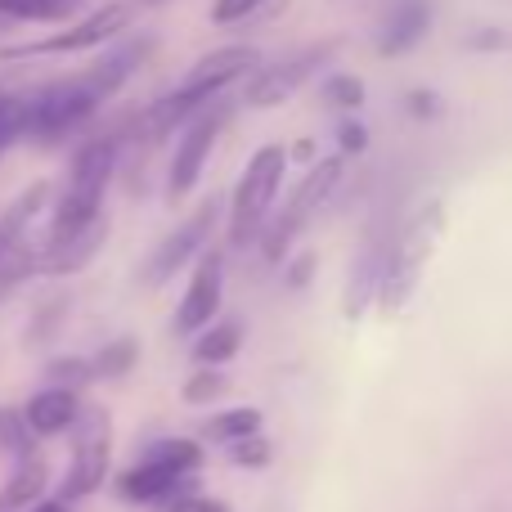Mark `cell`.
<instances>
[{
    "mask_svg": "<svg viewBox=\"0 0 512 512\" xmlns=\"http://www.w3.org/2000/svg\"><path fill=\"white\" fill-rule=\"evenodd\" d=\"M117 158H122V135H95L81 144L68 167V185L50 212V239L45 243L68 239L104 216V194L117 176Z\"/></svg>",
    "mask_w": 512,
    "mask_h": 512,
    "instance_id": "1",
    "label": "cell"
},
{
    "mask_svg": "<svg viewBox=\"0 0 512 512\" xmlns=\"http://www.w3.org/2000/svg\"><path fill=\"white\" fill-rule=\"evenodd\" d=\"M104 108V99L95 95V86L81 77H63L50 86L23 95V140L36 144H59L68 135H77L81 126H90V117Z\"/></svg>",
    "mask_w": 512,
    "mask_h": 512,
    "instance_id": "2",
    "label": "cell"
},
{
    "mask_svg": "<svg viewBox=\"0 0 512 512\" xmlns=\"http://www.w3.org/2000/svg\"><path fill=\"white\" fill-rule=\"evenodd\" d=\"M342 176H346V158H342V153L319 158L315 167L301 176V185L288 194V203H283L279 212H274V221H265V230H261L265 261H283V256L292 252V243L301 239V230H306V225L328 207V198L337 194Z\"/></svg>",
    "mask_w": 512,
    "mask_h": 512,
    "instance_id": "3",
    "label": "cell"
},
{
    "mask_svg": "<svg viewBox=\"0 0 512 512\" xmlns=\"http://www.w3.org/2000/svg\"><path fill=\"white\" fill-rule=\"evenodd\" d=\"M288 176V149L283 144H261L248 158L239 185L230 198V243L234 248H248L252 239H261L265 221H270V207L283 189Z\"/></svg>",
    "mask_w": 512,
    "mask_h": 512,
    "instance_id": "4",
    "label": "cell"
},
{
    "mask_svg": "<svg viewBox=\"0 0 512 512\" xmlns=\"http://www.w3.org/2000/svg\"><path fill=\"white\" fill-rule=\"evenodd\" d=\"M198 468H203V445L185 441V436H171V441L153 445L131 472L117 477V495L131 499V504H158V499L176 495L189 472Z\"/></svg>",
    "mask_w": 512,
    "mask_h": 512,
    "instance_id": "5",
    "label": "cell"
},
{
    "mask_svg": "<svg viewBox=\"0 0 512 512\" xmlns=\"http://www.w3.org/2000/svg\"><path fill=\"white\" fill-rule=\"evenodd\" d=\"M230 117H234V104L221 95V99H212L207 108H198V113L180 126V144H176L171 167H167V198H176L180 203L185 194H194L198 189V180H203L207 162H212V149H216V140H221V131H225Z\"/></svg>",
    "mask_w": 512,
    "mask_h": 512,
    "instance_id": "6",
    "label": "cell"
},
{
    "mask_svg": "<svg viewBox=\"0 0 512 512\" xmlns=\"http://www.w3.org/2000/svg\"><path fill=\"white\" fill-rule=\"evenodd\" d=\"M135 23V5L131 0H113V5H99L81 18H68V27L45 41L32 45H14V50H0V59H36V54H86L99 45H113L117 36H126Z\"/></svg>",
    "mask_w": 512,
    "mask_h": 512,
    "instance_id": "7",
    "label": "cell"
},
{
    "mask_svg": "<svg viewBox=\"0 0 512 512\" xmlns=\"http://www.w3.org/2000/svg\"><path fill=\"white\" fill-rule=\"evenodd\" d=\"M342 50V41H315L306 45V50H292L288 59H274V63H261L256 72H248V77L239 81L243 86V104L248 108H279L288 104L292 95H297L301 86H306L310 77H315L319 68H328V59Z\"/></svg>",
    "mask_w": 512,
    "mask_h": 512,
    "instance_id": "8",
    "label": "cell"
},
{
    "mask_svg": "<svg viewBox=\"0 0 512 512\" xmlns=\"http://www.w3.org/2000/svg\"><path fill=\"white\" fill-rule=\"evenodd\" d=\"M72 427H77V445H72L68 477H63V490H59L63 504L95 495L108 477V463H113V418L104 409H95V405L81 409Z\"/></svg>",
    "mask_w": 512,
    "mask_h": 512,
    "instance_id": "9",
    "label": "cell"
},
{
    "mask_svg": "<svg viewBox=\"0 0 512 512\" xmlns=\"http://www.w3.org/2000/svg\"><path fill=\"white\" fill-rule=\"evenodd\" d=\"M436 239H441V203H432L423 216H414V225H409V230L391 243L387 274H382V292H378L387 306H400V301L414 292L418 274H423V261L432 256Z\"/></svg>",
    "mask_w": 512,
    "mask_h": 512,
    "instance_id": "10",
    "label": "cell"
},
{
    "mask_svg": "<svg viewBox=\"0 0 512 512\" xmlns=\"http://www.w3.org/2000/svg\"><path fill=\"white\" fill-rule=\"evenodd\" d=\"M216 216H221V203H216V198H207L194 216H185V221L153 248L149 261H144V283H167L171 274H180L185 265H194L198 252H203V243L212 239Z\"/></svg>",
    "mask_w": 512,
    "mask_h": 512,
    "instance_id": "11",
    "label": "cell"
},
{
    "mask_svg": "<svg viewBox=\"0 0 512 512\" xmlns=\"http://www.w3.org/2000/svg\"><path fill=\"white\" fill-rule=\"evenodd\" d=\"M221 301H225V256L203 252L194 265V274H189V288H185V297H180L171 328H176L180 337H194L198 328H207L216 319Z\"/></svg>",
    "mask_w": 512,
    "mask_h": 512,
    "instance_id": "12",
    "label": "cell"
},
{
    "mask_svg": "<svg viewBox=\"0 0 512 512\" xmlns=\"http://www.w3.org/2000/svg\"><path fill=\"white\" fill-rule=\"evenodd\" d=\"M265 63V54L256 50V45L248 41H239V45H221V50H212V54H203V59L189 68V77L180 81L185 90H194V95H203V99H221L230 86H239L248 72H256Z\"/></svg>",
    "mask_w": 512,
    "mask_h": 512,
    "instance_id": "13",
    "label": "cell"
},
{
    "mask_svg": "<svg viewBox=\"0 0 512 512\" xmlns=\"http://www.w3.org/2000/svg\"><path fill=\"white\" fill-rule=\"evenodd\" d=\"M427 32H432V0H391L373 36V50L382 59H400L414 45H423Z\"/></svg>",
    "mask_w": 512,
    "mask_h": 512,
    "instance_id": "14",
    "label": "cell"
},
{
    "mask_svg": "<svg viewBox=\"0 0 512 512\" xmlns=\"http://www.w3.org/2000/svg\"><path fill=\"white\" fill-rule=\"evenodd\" d=\"M153 45H158L153 36H131V32H126V36H117L113 50H108L104 59L90 63V68H86V81L95 86V95L104 99V104L126 86V81L135 77V72L144 68V59L153 54Z\"/></svg>",
    "mask_w": 512,
    "mask_h": 512,
    "instance_id": "15",
    "label": "cell"
},
{
    "mask_svg": "<svg viewBox=\"0 0 512 512\" xmlns=\"http://www.w3.org/2000/svg\"><path fill=\"white\" fill-rule=\"evenodd\" d=\"M108 239V221L99 216L95 225H86V230L68 234V239L59 243H45L41 252H36V274H77L81 265L95 261V252L104 248Z\"/></svg>",
    "mask_w": 512,
    "mask_h": 512,
    "instance_id": "16",
    "label": "cell"
},
{
    "mask_svg": "<svg viewBox=\"0 0 512 512\" xmlns=\"http://www.w3.org/2000/svg\"><path fill=\"white\" fill-rule=\"evenodd\" d=\"M77 414H81V400H77L72 387H45L23 405V423L32 427V436L68 432V427L77 423Z\"/></svg>",
    "mask_w": 512,
    "mask_h": 512,
    "instance_id": "17",
    "label": "cell"
},
{
    "mask_svg": "<svg viewBox=\"0 0 512 512\" xmlns=\"http://www.w3.org/2000/svg\"><path fill=\"white\" fill-rule=\"evenodd\" d=\"M387 252H391V243H364V252L355 256L351 292H346V319H360L378 301L382 274H387Z\"/></svg>",
    "mask_w": 512,
    "mask_h": 512,
    "instance_id": "18",
    "label": "cell"
},
{
    "mask_svg": "<svg viewBox=\"0 0 512 512\" xmlns=\"http://www.w3.org/2000/svg\"><path fill=\"white\" fill-rule=\"evenodd\" d=\"M45 481H50V463L36 450L18 454V468L9 472V481L0 486V512H27L45 495Z\"/></svg>",
    "mask_w": 512,
    "mask_h": 512,
    "instance_id": "19",
    "label": "cell"
},
{
    "mask_svg": "<svg viewBox=\"0 0 512 512\" xmlns=\"http://www.w3.org/2000/svg\"><path fill=\"white\" fill-rule=\"evenodd\" d=\"M194 364H212V369H221L225 360H234V355L243 351V324L239 319H221V324H207L194 333Z\"/></svg>",
    "mask_w": 512,
    "mask_h": 512,
    "instance_id": "20",
    "label": "cell"
},
{
    "mask_svg": "<svg viewBox=\"0 0 512 512\" xmlns=\"http://www.w3.org/2000/svg\"><path fill=\"white\" fill-rule=\"evenodd\" d=\"M77 14V0H0L5 23H68Z\"/></svg>",
    "mask_w": 512,
    "mask_h": 512,
    "instance_id": "21",
    "label": "cell"
},
{
    "mask_svg": "<svg viewBox=\"0 0 512 512\" xmlns=\"http://www.w3.org/2000/svg\"><path fill=\"white\" fill-rule=\"evenodd\" d=\"M261 432V409H221V414H212L203 423V436L207 441H221V445H230V441H243V436H256Z\"/></svg>",
    "mask_w": 512,
    "mask_h": 512,
    "instance_id": "22",
    "label": "cell"
},
{
    "mask_svg": "<svg viewBox=\"0 0 512 512\" xmlns=\"http://www.w3.org/2000/svg\"><path fill=\"white\" fill-rule=\"evenodd\" d=\"M27 274H36V252L27 248V239H5L0 234V297L14 292Z\"/></svg>",
    "mask_w": 512,
    "mask_h": 512,
    "instance_id": "23",
    "label": "cell"
},
{
    "mask_svg": "<svg viewBox=\"0 0 512 512\" xmlns=\"http://www.w3.org/2000/svg\"><path fill=\"white\" fill-rule=\"evenodd\" d=\"M135 360H140V342L135 337H117L104 351L90 355V378H122V373L135 369Z\"/></svg>",
    "mask_w": 512,
    "mask_h": 512,
    "instance_id": "24",
    "label": "cell"
},
{
    "mask_svg": "<svg viewBox=\"0 0 512 512\" xmlns=\"http://www.w3.org/2000/svg\"><path fill=\"white\" fill-rule=\"evenodd\" d=\"M319 99H324L328 108H337V113H360L364 108V81L337 68L319 81Z\"/></svg>",
    "mask_w": 512,
    "mask_h": 512,
    "instance_id": "25",
    "label": "cell"
},
{
    "mask_svg": "<svg viewBox=\"0 0 512 512\" xmlns=\"http://www.w3.org/2000/svg\"><path fill=\"white\" fill-rule=\"evenodd\" d=\"M180 396H185V405H212V400L225 396V373H216L212 364H203L198 373H189V382L180 387Z\"/></svg>",
    "mask_w": 512,
    "mask_h": 512,
    "instance_id": "26",
    "label": "cell"
},
{
    "mask_svg": "<svg viewBox=\"0 0 512 512\" xmlns=\"http://www.w3.org/2000/svg\"><path fill=\"white\" fill-rule=\"evenodd\" d=\"M225 459H230L234 468H265V463L274 459V445L265 441L261 432H256V436H243V441L225 445Z\"/></svg>",
    "mask_w": 512,
    "mask_h": 512,
    "instance_id": "27",
    "label": "cell"
},
{
    "mask_svg": "<svg viewBox=\"0 0 512 512\" xmlns=\"http://www.w3.org/2000/svg\"><path fill=\"white\" fill-rule=\"evenodd\" d=\"M18 140H23V95H5L0 90V153Z\"/></svg>",
    "mask_w": 512,
    "mask_h": 512,
    "instance_id": "28",
    "label": "cell"
},
{
    "mask_svg": "<svg viewBox=\"0 0 512 512\" xmlns=\"http://www.w3.org/2000/svg\"><path fill=\"white\" fill-rule=\"evenodd\" d=\"M0 445H5L9 454L32 450V427H27L23 414H14V409H0Z\"/></svg>",
    "mask_w": 512,
    "mask_h": 512,
    "instance_id": "29",
    "label": "cell"
},
{
    "mask_svg": "<svg viewBox=\"0 0 512 512\" xmlns=\"http://www.w3.org/2000/svg\"><path fill=\"white\" fill-rule=\"evenodd\" d=\"M364 149H369V131H364L351 113H346L342 122H337V153H342V158H360Z\"/></svg>",
    "mask_w": 512,
    "mask_h": 512,
    "instance_id": "30",
    "label": "cell"
},
{
    "mask_svg": "<svg viewBox=\"0 0 512 512\" xmlns=\"http://www.w3.org/2000/svg\"><path fill=\"white\" fill-rule=\"evenodd\" d=\"M405 113L414 117V122H436V117H441V95H436V90H409Z\"/></svg>",
    "mask_w": 512,
    "mask_h": 512,
    "instance_id": "31",
    "label": "cell"
},
{
    "mask_svg": "<svg viewBox=\"0 0 512 512\" xmlns=\"http://www.w3.org/2000/svg\"><path fill=\"white\" fill-rule=\"evenodd\" d=\"M261 5H265V0H216V5H212V23H221V27L243 23V18H252Z\"/></svg>",
    "mask_w": 512,
    "mask_h": 512,
    "instance_id": "32",
    "label": "cell"
},
{
    "mask_svg": "<svg viewBox=\"0 0 512 512\" xmlns=\"http://www.w3.org/2000/svg\"><path fill=\"white\" fill-rule=\"evenodd\" d=\"M50 378L54 387H77V382H90V360H54L50 364Z\"/></svg>",
    "mask_w": 512,
    "mask_h": 512,
    "instance_id": "33",
    "label": "cell"
},
{
    "mask_svg": "<svg viewBox=\"0 0 512 512\" xmlns=\"http://www.w3.org/2000/svg\"><path fill=\"white\" fill-rule=\"evenodd\" d=\"M171 512H230L225 499H212V495H189L180 504H171Z\"/></svg>",
    "mask_w": 512,
    "mask_h": 512,
    "instance_id": "34",
    "label": "cell"
},
{
    "mask_svg": "<svg viewBox=\"0 0 512 512\" xmlns=\"http://www.w3.org/2000/svg\"><path fill=\"white\" fill-rule=\"evenodd\" d=\"M486 36H468V45L472 50H504L508 45V36H499V27H481Z\"/></svg>",
    "mask_w": 512,
    "mask_h": 512,
    "instance_id": "35",
    "label": "cell"
},
{
    "mask_svg": "<svg viewBox=\"0 0 512 512\" xmlns=\"http://www.w3.org/2000/svg\"><path fill=\"white\" fill-rule=\"evenodd\" d=\"M310 270H315V261H310V256H301V261H297V270L288 274V283H292V288H301V283L310 279Z\"/></svg>",
    "mask_w": 512,
    "mask_h": 512,
    "instance_id": "36",
    "label": "cell"
},
{
    "mask_svg": "<svg viewBox=\"0 0 512 512\" xmlns=\"http://www.w3.org/2000/svg\"><path fill=\"white\" fill-rule=\"evenodd\" d=\"M27 512H72V508L63 504V499H45V504H41V499H36V504L27 508Z\"/></svg>",
    "mask_w": 512,
    "mask_h": 512,
    "instance_id": "37",
    "label": "cell"
},
{
    "mask_svg": "<svg viewBox=\"0 0 512 512\" xmlns=\"http://www.w3.org/2000/svg\"><path fill=\"white\" fill-rule=\"evenodd\" d=\"M292 153H297L301 162H310V158H315V144H310V140H301V144H297V149H292Z\"/></svg>",
    "mask_w": 512,
    "mask_h": 512,
    "instance_id": "38",
    "label": "cell"
},
{
    "mask_svg": "<svg viewBox=\"0 0 512 512\" xmlns=\"http://www.w3.org/2000/svg\"><path fill=\"white\" fill-rule=\"evenodd\" d=\"M135 9H158V5H171V0H131Z\"/></svg>",
    "mask_w": 512,
    "mask_h": 512,
    "instance_id": "39",
    "label": "cell"
}]
</instances>
